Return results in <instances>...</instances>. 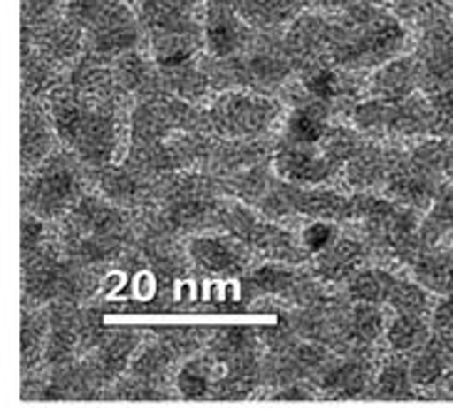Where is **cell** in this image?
<instances>
[{"label": "cell", "instance_id": "cell-28", "mask_svg": "<svg viewBox=\"0 0 453 418\" xmlns=\"http://www.w3.org/2000/svg\"><path fill=\"white\" fill-rule=\"evenodd\" d=\"M402 277L384 268H359L347 280V295L352 302H367V305H389L396 285Z\"/></svg>", "mask_w": 453, "mask_h": 418}, {"label": "cell", "instance_id": "cell-19", "mask_svg": "<svg viewBox=\"0 0 453 418\" xmlns=\"http://www.w3.org/2000/svg\"><path fill=\"white\" fill-rule=\"evenodd\" d=\"M421 87V70L417 57H396L381 65L369 80L372 97L381 99H406L417 95Z\"/></svg>", "mask_w": 453, "mask_h": 418}, {"label": "cell", "instance_id": "cell-38", "mask_svg": "<svg viewBox=\"0 0 453 418\" xmlns=\"http://www.w3.org/2000/svg\"><path fill=\"white\" fill-rule=\"evenodd\" d=\"M149 82H151V74H149L147 62L134 52L124 55L117 65V85L122 89H129V92H136V89H144Z\"/></svg>", "mask_w": 453, "mask_h": 418}, {"label": "cell", "instance_id": "cell-5", "mask_svg": "<svg viewBox=\"0 0 453 418\" xmlns=\"http://www.w3.org/2000/svg\"><path fill=\"white\" fill-rule=\"evenodd\" d=\"M349 117L359 132L372 136L431 134V102L418 95L406 99L372 97L352 107Z\"/></svg>", "mask_w": 453, "mask_h": 418}, {"label": "cell", "instance_id": "cell-36", "mask_svg": "<svg viewBox=\"0 0 453 418\" xmlns=\"http://www.w3.org/2000/svg\"><path fill=\"white\" fill-rule=\"evenodd\" d=\"M40 45H42V55H48L50 60L65 62L70 60L80 48V35L73 25H58V27H50L42 35Z\"/></svg>", "mask_w": 453, "mask_h": 418}, {"label": "cell", "instance_id": "cell-33", "mask_svg": "<svg viewBox=\"0 0 453 418\" xmlns=\"http://www.w3.org/2000/svg\"><path fill=\"white\" fill-rule=\"evenodd\" d=\"M50 334V315L35 308L23 309V332H20V359H23V374L35 369L37 361L45 357V342Z\"/></svg>", "mask_w": 453, "mask_h": 418}, {"label": "cell", "instance_id": "cell-21", "mask_svg": "<svg viewBox=\"0 0 453 418\" xmlns=\"http://www.w3.org/2000/svg\"><path fill=\"white\" fill-rule=\"evenodd\" d=\"M139 346L136 332H111L95 346V359L89 361V369L99 384L111 382L119 374H124L129 359Z\"/></svg>", "mask_w": 453, "mask_h": 418}, {"label": "cell", "instance_id": "cell-44", "mask_svg": "<svg viewBox=\"0 0 453 418\" xmlns=\"http://www.w3.org/2000/svg\"><path fill=\"white\" fill-rule=\"evenodd\" d=\"M396 11L404 12V15H417V12L426 11L429 0H394Z\"/></svg>", "mask_w": 453, "mask_h": 418}, {"label": "cell", "instance_id": "cell-9", "mask_svg": "<svg viewBox=\"0 0 453 418\" xmlns=\"http://www.w3.org/2000/svg\"><path fill=\"white\" fill-rule=\"evenodd\" d=\"M166 194L169 196H166V206H164V218L172 228L191 231V228H201L206 223H216L221 203L216 201L206 181L184 179V181H179V186H172Z\"/></svg>", "mask_w": 453, "mask_h": 418}, {"label": "cell", "instance_id": "cell-30", "mask_svg": "<svg viewBox=\"0 0 453 418\" xmlns=\"http://www.w3.org/2000/svg\"><path fill=\"white\" fill-rule=\"evenodd\" d=\"M97 184L102 194L122 209L142 203L149 194V186L139 179V173L127 166H111L110 163V166L99 169Z\"/></svg>", "mask_w": 453, "mask_h": 418}, {"label": "cell", "instance_id": "cell-1", "mask_svg": "<svg viewBox=\"0 0 453 418\" xmlns=\"http://www.w3.org/2000/svg\"><path fill=\"white\" fill-rule=\"evenodd\" d=\"M48 111L58 139L73 148L85 166H110L119 144L111 95H89L73 85L62 87L50 95Z\"/></svg>", "mask_w": 453, "mask_h": 418}, {"label": "cell", "instance_id": "cell-4", "mask_svg": "<svg viewBox=\"0 0 453 418\" xmlns=\"http://www.w3.org/2000/svg\"><path fill=\"white\" fill-rule=\"evenodd\" d=\"M82 265L73 258H62L55 243L23 258V293L25 300L37 305L74 302L87 293V277Z\"/></svg>", "mask_w": 453, "mask_h": 418}, {"label": "cell", "instance_id": "cell-31", "mask_svg": "<svg viewBox=\"0 0 453 418\" xmlns=\"http://www.w3.org/2000/svg\"><path fill=\"white\" fill-rule=\"evenodd\" d=\"M245 295H288L303 290V280L297 277V272L290 268H278V265H263L253 270L243 283Z\"/></svg>", "mask_w": 453, "mask_h": 418}, {"label": "cell", "instance_id": "cell-41", "mask_svg": "<svg viewBox=\"0 0 453 418\" xmlns=\"http://www.w3.org/2000/svg\"><path fill=\"white\" fill-rule=\"evenodd\" d=\"M431 327L434 332H453V293L443 295L439 305L431 309Z\"/></svg>", "mask_w": 453, "mask_h": 418}, {"label": "cell", "instance_id": "cell-15", "mask_svg": "<svg viewBox=\"0 0 453 418\" xmlns=\"http://www.w3.org/2000/svg\"><path fill=\"white\" fill-rule=\"evenodd\" d=\"M411 364V379L418 389H434L446 379L453 367V332H434L418 349Z\"/></svg>", "mask_w": 453, "mask_h": 418}, {"label": "cell", "instance_id": "cell-37", "mask_svg": "<svg viewBox=\"0 0 453 418\" xmlns=\"http://www.w3.org/2000/svg\"><path fill=\"white\" fill-rule=\"evenodd\" d=\"M431 102V134L453 139V85L429 95Z\"/></svg>", "mask_w": 453, "mask_h": 418}, {"label": "cell", "instance_id": "cell-13", "mask_svg": "<svg viewBox=\"0 0 453 418\" xmlns=\"http://www.w3.org/2000/svg\"><path fill=\"white\" fill-rule=\"evenodd\" d=\"M188 258L211 275H241L250 262L243 240L235 235H196L188 243Z\"/></svg>", "mask_w": 453, "mask_h": 418}, {"label": "cell", "instance_id": "cell-46", "mask_svg": "<svg viewBox=\"0 0 453 418\" xmlns=\"http://www.w3.org/2000/svg\"><path fill=\"white\" fill-rule=\"evenodd\" d=\"M449 5H451V11H453V0H449Z\"/></svg>", "mask_w": 453, "mask_h": 418}, {"label": "cell", "instance_id": "cell-7", "mask_svg": "<svg viewBox=\"0 0 453 418\" xmlns=\"http://www.w3.org/2000/svg\"><path fill=\"white\" fill-rule=\"evenodd\" d=\"M406 42L404 27L399 20L389 15H380L365 25V30L352 40L342 42L334 49V62L347 70H359V67H374L381 62H389L402 49Z\"/></svg>", "mask_w": 453, "mask_h": 418}, {"label": "cell", "instance_id": "cell-42", "mask_svg": "<svg viewBox=\"0 0 453 418\" xmlns=\"http://www.w3.org/2000/svg\"><path fill=\"white\" fill-rule=\"evenodd\" d=\"M55 8V0H23V23L25 27L42 23Z\"/></svg>", "mask_w": 453, "mask_h": 418}, {"label": "cell", "instance_id": "cell-6", "mask_svg": "<svg viewBox=\"0 0 453 418\" xmlns=\"http://www.w3.org/2000/svg\"><path fill=\"white\" fill-rule=\"evenodd\" d=\"M278 102L253 95V92H226L211 104L206 119L216 134L226 139H250L268 132L270 124L278 119Z\"/></svg>", "mask_w": 453, "mask_h": 418}, {"label": "cell", "instance_id": "cell-24", "mask_svg": "<svg viewBox=\"0 0 453 418\" xmlns=\"http://www.w3.org/2000/svg\"><path fill=\"white\" fill-rule=\"evenodd\" d=\"M219 359L213 354H203L198 359H188L176 374V391L186 401H203L213 399L219 384Z\"/></svg>", "mask_w": 453, "mask_h": 418}, {"label": "cell", "instance_id": "cell-40", "mask_svg": "<svg viewBox=\"0 0 453 418\" xmlns=\"http://www.w3.org/2000/svg\"><path fill=\"white\" fill-rule=\"evenodd\" d=\"M111 8H114V0H70V12L80 23H97Z\"/></svg>", "mask_w": 453, "mask_h": 418}, {"label": "cell", "instance_id": "cell-27", "mask_svg": "<svg viewBox=\"0 0 453 418\" xmlns=\"http://www.w3.org/2000/svg\"><path fill=\"white\" fill-rule=\"evenodd\" d=\"M431 322L429 315H411V312H396L389 324L384 339L394 354H417L421 346L429 342L431 337Z\"/></svg>", "mask_w": 453, "mask_h": 418}, {"label": "cell", "instance_id": "cell-45", "mask_svg": "<svg viewBox=\"0 0 453 418\" xmlns=\"http://www.w3.org/2000/svg\"><path fill=\"white\" fill-rule=\"evenodd\" d=\"M443 386H446V396H449V399H453V367H451V371L446 374V379H443Z\"/></svg>", "mask_w": 453, "mask_h": 418}, {"label": "cell", "instance_id": "cell-10", "mask_svg": "<svg viewBox=\"0 0 453 418\" xmlns=\"http://www.w3.org/2000/svg\"><path fill=\"white\" fill-rule=\"evenodd\" d=\"M275 171L285 184L322 186L330 184L340 166L322 151L319 144H295L282 141L275 154Z\"/></svg>", "mask_w": 453, "mask_h": 418}, {"label": "cell", "instance_id": "cell-43", "mask_svg": "<svg viewBox=\"0 0 453 418\" xmlns=\"http://www.w3.org/2000/svg\"><path fill=\"white\" fill-rule=\"evenodd\" d=\"M315 391H310L305 389V384H288L282 391L278 394H273L270 399H275V401H305V399H315Z\"/></svg>", "mask_w": 453, "mask_h": 418}, {"label": "cell", "instance_id": "cell-18", "mask_svg": "<svg viewBox=\"0 0 453 418\" xmlns=\"http://www.w3.org/2000/svg\"><path fill=\"white\" fill-rule=\"evenodd\" d=\"M402 151L380 147V144H362L352 159L344 163L347 169V181L355 188H377L387 184V176L392 171Z\"/></svg>", "mask_w": 453, "mask_h": 418}, {"label": "cell", "instance_id": "cell-39", "mask_svg": "<svg viewBox=\"0 0 453 418\" xmlns=\"http://www.w3.org/2000/svg\"><path fill=\"white\" fill-rule=\"evenodd\" d=\"M334 238H337V231H334L332 221L318 218V221L310 223L305 231H303V235H300V247H303L305 255L315 258L318 253H322L325 247L330 246Z\"/></svg>", "mask_w": 453, "mask_h": 418}, {"label": "cell", "instance_id": "cell-12", "mask_svg": "<svg viewBox=\"0 0 453 418\" xmlns=\"http://www.w3.org/2000/svg\"><path fill=\"white\" fill-rule=\"evenodd\" d=\"M374 364L362 354L344 359H330L318 371V386L327 399H365L374 386Z\"/></svg>", "mask_w": 453, "mask_h": 418}, {"label": "cell", "instance_id": "cell-34", "mask_svg": "<svg viewBox=\"0 0 453 418\" xmlns=\"http://www.w3.org/2000/svg\"><path fill=\"white\" fill-rule=\"evenodd\" d=\"M55 62L48 55L25 45L23 49V102H37L55 92Z\"/></svg>", "mask_w": 453, "mask_h": 418}, {"label": "cell", "instance_id": "cell-35", "mask_svg": "<svg viewBox=\"0 0 453 418\" xmlns=\"http://www.w3.org/2000/svg\"><path fill=\"white\" fill-rule=\"evenodd\" d=\"M389 308L394 312H411V315H431V305L429 300V290L426 287H421V285L414 280H402V283L396 285V290H394L392 300H389Z\"/></svg>", "mask_w": 453, "mask_h": 418}, {"label": "cell", "instance_id": "cell-20", "mask_svg": "<svg viewBox=\"0 0 453 418\" xmlns=\"http://www.w3.org/2000/svg\"><path fill=\"white\" fill-rule=\"evenodd\" d=\"M203 40H206V48L213 57H233L243 48L245 27L228 5L216 3L206 12Z\"/></svg>", "mask_w": 453, "mask_h": 418}, {"label": "cell", "instance_id": "cell-32", "mask_svg": "<svg viewBox=\"0 0 453 418\" xmlns=\"http://www.w3.org/2000/svg\"><path fill=\"white\" fill-rule=\"evenodd\" d=\"M449 235H453V186L443 188L429 206L426 218L418 225V246L421 250L439 247V243Z\"/></svg>", "mask_w": 453, "mask_h": 418}, {"label": "cell", "instance_id": "cell-22", "mask_svg": "<svg viewBox=\"0 0 453 418\" xmlns=\"http://www.w3.org/2000/svg\"><path fill=\"white\" fill-rule=\"evenodd\" d=\"M411 275L421 287L436 295H451L453 293V247L451 250H439V247H426L418 250L414 258L409 260Z\"/></svg>", "mask_w": 453, "mask_h": 418}, {"label": "cell", "instance_id": "cell-8", "mask_svg": "<svg viewBox=\"0 0 453 418\" xmlns=\"http://www.w3.org/2000/svg\"><path fill=\"white\" fill-rule=\"evenodd\" d=\"M216 223H221L223 228H228V233L235 235L238 240H243L248 247H256L260 253H265L275 260H288V262H297L305 253L297 250L293 233L282 231L273 223L257 218L253 210L243 209V206H221Z\"/></svg>", "mask_w": 453, "mask_h": 418}, {"label": "cell", "instance_id": "cell-25", "mask_svg": "<svg viewBox=\"0 0 453 418\" xmlns=\"http://www.w3.org/2000/svg\"><path fill=\"white\" fill-rule=\"evenodd\" d=\"M303 92L307 102L322 104L325 110H332L334 102H340L347 95H352L349 80L342 70L332 67V65H312L303 74Z\"/></svg>", "mask_w": 453, "mask_h": 418}, {"label": "cell", "instance_id": "cell-3", "mask_svg": "<svg viewBox=\"0 0 453 418\" xmlns=\"http://www.w3.org/2000/svg\"><path fill=\"white\" fill-rule=\"evenodd\" d=\"M82 191V173L73 156L52 151L48 159L37 166L35 171L25 173L23 181V206L25 210L35 213L45 221L67 216Z\"/></svg>", "mask_w": 453, "mask_h": 418}, {"label": "cell", "instance_id": "cell-23", "mask_svg": "<svg viewBox=\"0 0 453 418\" xmlns=\"http://www.w3.org/2000/svg\"><path fill=\"white\" fill-rule=\"evenodd\" d=\"M136 25L129 18V12L111 8L97 20V27L92 30V48L97 55H119L134 48Z\"/></svg>", "mask_w": 453, "mask_h": 418}, {"label": "cell", "instance_id": "cell-17", "mask_svg": "<svg viewBox=\"0 0 453 418\" xmlns=\"http://www.w3.org/2000/svg\"><path fill=\"white\" fill-rule=\"evenodd\" d=\"M384 332H387V317L380 305L357 302L340 320V339L355 352H365L372 345H377Z\"/></svg>", "mask_w": 453, "mask_h": 418}, {"label": "cell", "instance_id": "cell-11", "mask_svg": "<svg viewBox=\"0 0 453 418\" xmlns=\"http://www.w3.org/2000/svg\"><path fill=\"white\" fill-rule=\"evenodd\" d=\"M421 87L434 95L453 85V35L441 18H431L418 45Z\"/></svg>", "mask_w": 453, "mask_h": 418}, {"label": "cell", "instance_id": "cell-26", "mask_svg": "<svg viewBox=\"0 0 453 418\" xmlns=\"http://www.w3.org/2000/svg\"><path fill=\"white\" fill-rule=\"evenodd\" d=\"M417 384L411 379V364L404 361V354H396L380 367L369 399L406 401V399H417Z\"/></svg>", "mask_w": 453, "mask_h": 418}, {"label": "cell", "instance_id": "cell-16", "mask_svg": "<svg viewBox=\"0 0 453 418\" xmlns=\"http://www.w3.org/2000/svg\"><path fill=\"white\" fill-rule=\"evenodd\" d=\"M365 246L349 238V235H337L330 246L312 258V270L319 280L325 283H342L349 280L365 262Z\"/></svg>", "mask_w": 453, "mask_h": 418}, {"label": "cell", "instance_id": "cell-29", "mask_svg": "<svg viewBox=\"0 0 453 418\" xmlns=\"http://www.w3.org/2000/svg\"><path fill=\"white\" fill-rule=\"evenodd\" d=\"M330 110H325L322 104L315 102H303L297 104L288 119H285V141L295 144H319L327 132H330Z\"/></svg>", "mask_w": 453, "mask_h": 418}, {"label": "cell", "instance_id": "cell-14", "mask_svg": "<svg viewBox=\"0 0 453 418\" xmlns=\"http://www.w3.org/2000/svg\"><path fill=\"white\" fill-rule=\"evenodd\" d=\"M20 163L23 173L35 171L42 161L52 154V141H55V126L50 119V111H45L37 102H23V114H20Z\"/></svg>", "mask_w": 453, "mask_h": 418}, {"label": "cell", "instance_id": "cell-2", "mask_svg": "<svg viewBox=\"0 0 453 418\" xmlns=\"http://www.w3.org/2000/svg\"><path fill=\"white\" fill-rule=\"evenodd\" d=\"M129 238V218L122 206L85 194L65 216L62 250L82 268L107 265L122 253Z\"/></svg>", "mask_w": 453, "mask_h": 418}]
</instances>
